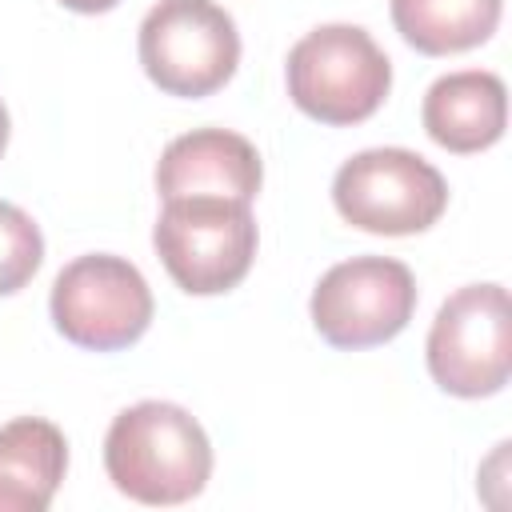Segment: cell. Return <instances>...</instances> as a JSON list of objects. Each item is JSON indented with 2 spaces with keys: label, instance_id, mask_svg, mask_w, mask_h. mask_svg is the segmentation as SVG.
I'll return each instance as SVG.
<instances>
[{
  "label": "cell",
  "instance_id": "6da1fadb",
  "mask_svg": "<svg viewBox=\"0 0 512 512\" xmlns=\"http://www.w3.org/2000/svg\"><path fill=\"white\" fill-rule=\"evenodd\" d=\"M108 480L140 504H184L212 476V444L200 420L172 400L124 408L104 436Z\"/></svg>",
  "mask_w": 512,
  "mask_h": 512
},
{
  "label": "cell",
  "instance_id": "7a4b0ae2",
  "mask_svg": "<svg viewBox=\"0 0 512 512\" xmlns=\"http://www.w3.org/2000/svg\"><path fill=\"white\" fill-rule=\"evenodd\" d=\"M284 76L292 104L320 124H360L392 88L388 56L356 24H320L300 36Z\"/></svg>",
  "mask_w": 512,
  "mask_h": 512
},
{
  "label": "cell",
  "instance_id": "3957f363",
  "mask_svg": "<svg viewBox=\"0 0 512 512\" xmlns=\"http://www.w3.org/2000/svg\"><path fill=\"white\" fill-rule=\"evenodd\" d=\"M152 244L184 292L216 296L248 276L256 256V220L244 200L176 196L164 200Z\"/></svg>",
  "mask_w": 512,
  "mask_h": 512
},
{
  "label": "cell",
  "instance_id": "277c9868",
  "mask_svg": "<svg viewBox=\"0 0 512 512\" xmlns=\"http://www.w3.org/2000/svg\"><path fill=\"white\" fill-rule=\"evenodd\" d=\"M140 64L168 96H208L240 64L236 20L216 0H160L140 24Z\"/></svg>",
  "mask_w": 512,
  "mask_h": 512
},
{
  "label": "cell",
  "instance_id": "5b68a950",
  "mask_svg": "<svg viewBox=\"0 0 512 512\" xmlns=\"http://www.w3.org/2000/svg\"><path fill=\"white\" fill-rule=\"evenodd\" d=\"M332 200L360 232L412 236L440 220L448 208V184L408 148H364L336 168Z\"/></svg>",
  "mask_w": 512,
  "mask_h": 512
},
{
  "label": "cell",
  "instance_id": "8992f818",
  "mask_svg": "<svg viewBox=\"0 0 512 512\" xmlns=\"http://www.w3.org/2000/svg\"><path fill=\"white\" fill-rule=\"evenodd\" d=\"M48 308L64 340L92 352H116L136 344L152 324V288L132 260L88 252L56 272Z\"/></svg>",
  "mask_w": 512,
  "mask_h": 512
},
{
  "label": "cell",
  "instance_id": "52a82bcc",
  "mask_svg": "<svg viewBox=\"0 0 512 512\" xmlns=\"http://www.w3.org/2000/svg\"><path fill=\"white\" fill-rule=\"evenodd\" d=\"M428 372L432 380L464 400L492 396L512 372L508 292L504 284L456 288L428 328Z\"/></svg>",
  "mask_w": 512,
  "mask_h": 512
},
{
  "label": "cell",
  "instance_id": "ba28073f",
  "mask_svg": "<svg viewBox=\"0 0 512 512\" xmlns=\"http://www.w3.org/2000/svg\"><path fill=\"white\" fill-rule=\"evenodd\" d=\"M312 324L332 348H372L404 332L416 312V280L392 256H352L332 264L312 288Z\"/></svg>",
  "mask_w": 512,
  "mask_h": 512
},
{
  "label": "cell",
  "instance_id": "9c48e42d",
  "mask_svg": "<svg viewBox=\"0 0 512 512\" xmlns=\"http://www.w3.org/2000/svg\"><path fill=\"white\" fill-rule=\"evenodd\" d=\"M264 164L252 140L228 128H192L176 136L156 160V192L176 196H224L252 200L260 192Z\"/></svg>",
  "mask_w": 512,
  "mask_h": 512
},
{
  "label": "cell",
  "instance_id": "30bf717a",
  "mask_svg": "<svg viewBox=\"0 0 512 512\" xmlns=\"http://www.w3.org/2000/svg\"><path fill=\"white\" fill-rule=\"evenodd\" d=\"M424 132L448 152H480L504 136L508 92L496 72L464 68L440 76L424 92Z\"/></svg>",
  "mask_w": 512,
  "mask_h": 512
},
{
  "label": "cell",
  "instance_id": "8fae6325",
  "mask_svg": "<svg viewBox=\"0 0 512 512\" xmlns=\"http://www.w3.org/2000/svg\"><path fill=\"white\" fill-rule=\"evenodd\" d=\"M68 440L52 420L16 416L0 428V512H44L64 480Z\"/></svg>",
  "mask_w": 512,
  "mask_h": 512
},
{
  "label": "cell",
  "instance_id": "7c38bea8",
  "mask_svg": "<svg viewBox=\"0 0 512 512\" xmlns=\"http://www.w3.org/2000/svg\"><path fill=\"white\" fill-rule=\"evenodd\" d=\"M504 0H392L396 32L424 56L484 44L500 24Z\"/></svg>",
  "mask_w": 512,
  "mask_h": 512
},
{
  "label": "cell",
  "instance_id": "4fadbf2b",
  "mask_svg": "<svg viewBox=\"0 0 512 512\" xmlns=\"http://www.w3.org/2000/svg\"><path fill=\"white\" fill-rule=\"evenodd\" d=\"M40 260H44V236L36 220L24 208L0 200V296L20 292L36 276Z\"/></svg>",
  "mask_w": 512,
  "mask_h": 512
},
{
  "label": "cell",
  "instance_id": "5bb4252c",
  "mask_svg": "<svg viewBox=\"0 0 512 512\" xmlns=\"http://www.w3.org/2000/svg\"><path fill=\"white\" fill-rule=\"evenodd\" d=\"M60 4L72 8V12H88V16H92V12H108V8H116L120 0H60Z\"/></svg>",
  "mask_w": 512,
  "mask_h": 512
},
{
  "label": "cell",
  "instance_id": "9a60e30c",
  "mask_svg": "<svg viewBox=\"0 0 512 512\" xmlns=\"http://www.w3.org/2000/svg\"><path fill=\"white\" fill-rule=\"evenodd\" d=\"M4 144H8V108L0 100V152H4Z\"/></svg>",
  "mask_w": 512,
  "mask_h": 512
}]
</instances>
